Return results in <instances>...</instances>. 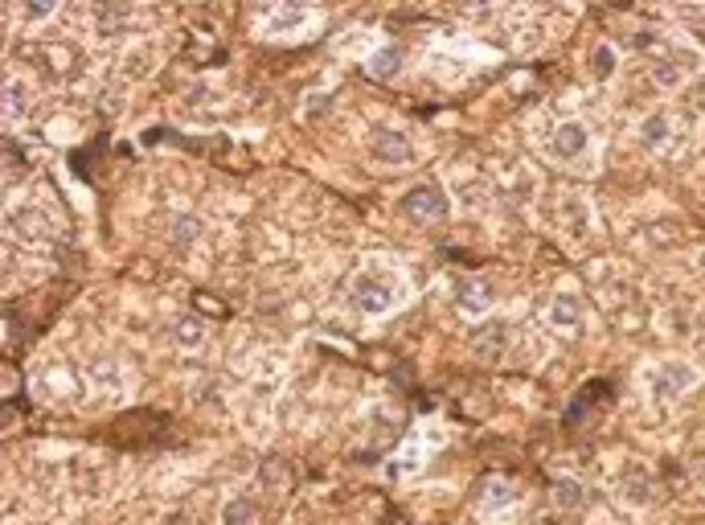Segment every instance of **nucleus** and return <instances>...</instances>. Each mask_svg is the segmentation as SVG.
Wrapping results in <instances>:
<instances>
[{
  "mask_svg": "<svg viewBox=\"0 0 705 525\" xmlns=\"http://www.w3.org/2000/svg\"><path fill=\"white\" fill-rule=\"evenodd\" d=\"M300 21H304V12H300V8H279V12H275V25H271V33H287V29H291V25H300Z\"/></svg>",
  "mask_w": 705,
  "mask_h": 525,
  "instance_id": "14",
  "label": "nucleus"
},
{
  "mask_svg": "<svg viewBox=\"0 0 705 525\" xmlns=\"http://www.w3.org/2000/svg\"><path fill=\"white\" fill-rule=\"evenodd\" d=\"M500 345H504V324H484L480 337H476V353L488 357V361H496V357H500Z\"/></svg>",
  "mask_w": 705,
  "mask_h": 525,
  "instance_id": "9",
  "label": "nucleus"
},
{
  "mask_svg": "<svg viewBox=\"0 0 705 525\" xmlns=\"http://www.w3.org/2000/svg\"><path fill=\"white\" fill-rule=\"evenodd\" d=\"M173 238H176V242H185V247H189V242H197V238H201V222H197V218H176Z\"/></svg>",
  "mask_w": 705,
  "mask_h": 525,
  "instance_id": "13",
  "label": "nucleus"
},
{
  "mask_svg": "<svg viewBox=\"0 0 705 525\" xmlns=\"http://www.w3.org/2000/svg\"><path fill=\"white\" fill-rule=\"evenodd\" d=\"M693 382H697L693 369H685V365H664L661 374H656V394L672 398V394H681L685 386H693Z\"/></svg>",
  "mask_w": 705,
  "mask_h": 525,
  "instance_id": "6",
  "label": "nucleus"
},
{
  "mask_svg": "<svg viewBox=\"0 0 705 525\" xmlns=\"http://www.w3.org/2000/svg\"><path fill=\"white\" fill-rule=\"evenodd\" d=\"M702 476H705V468H702Z\"/></svg>",
  "mask_w": 705,
  "mask_h": 525,
  "instance_id": "17",
  "label": "nucleus"
},
{
  "mask_svg": "<svg viewBox=\"0 0 705 525\" xmlns=\"http://www.w3.org/2000/svg\"><path fill=\"white\" fill-rule=\"evenodd\" d=\"M582 148H586V128H582V124H562V128L554 131V152H558L562 160H574Z\"/></svg>",
  "mask_w": 705,
  "mask_h": 525,
  "instance_id": "5",
  "label": "nucleus"
},
{
  "mask_svg": "<svg viewBox=\"0 0 705 525\" xmlns=\"http://www.w3.org/2000/svg\"><path fill=\"white\" fill-rule=\"evenodd\" d=\"M611 70H615V49H611V45H599V49H595V74L603 78V74H611Z\"/></svg>",
  "mask_w": 705,
  "mask_h": 525,
  "instance_id": "15",
  "label": "nucleus"
},
{
  "mask_svg": "<svg viewBox=\"0 0 705 525\" xmlns=\"http://www.w3.org/2000/svg\"><path fill=\"white\" fill-rule=\"evenodd\" d=\"M664 135H668V119H664V115H648V119L640 124V140H644V144H664Z\"/></svg>",
  "mask_w": 705,
  "mask_h": 525,
  "instance_id": "11",
  "label": "nucleus"
},
{
  "mask_svg": "<svg viewBox=\"0 0 705 525\" xmlns=\"http://www.w3.org/2000/svg\"><path fill=\"white\" fill-rule=\"evenodd\" d=\"M369 152H373V160L377 165H410V156H414V148H410V140L402 135V131H390V128H377L373 131V140H369Z\"/></svg>",
  "mask_w": 705,
  "mask_h": 525,
  "instance_id": "3",
  "label": "nucleus"
},
{
  "mask_svg": "<svg viewBox=\"0 0 705 525\" xmlns=\"http://www.w3.org/2000/svg\"><path fill=\"white\" fill-rule=\"evenodd\" d=\"M255 517H259V509L246 497H230L221 509V525H255Z\"/></svg>",
  "mask_w": 705,
  "mask_h": 525,
  "instance_id": "8",
  "label": "nucleus"
},
{
  "mask_svg": "<svg viewBox=\"0 0 705 525\" xmlns=\"http://www.w3.org/2000/svg\"><path fill=\"white\" fill-rule=\"evenodd\" d=\"M488 304H492V288L484 279H459V308L468 316H480Z\"/></svg>",
  "mask_w": 705,
  "mask_h": 525,
  "instance_id": "4",
  "label": "nucleus"
},
{
  "mask_svg": "<svg viewBox=\"0 0 705 525\" xmlns=\"http://www.w3.org/2000/svg\"><path fill=\"white\" fill-rule=\"evenodd\" d=\"M398 62H402V49L390 45V49H382V53H373V58H369V74H373V78H394Z\"/></svg>",
  "mask_w": 705,
  "mask_h": 525,
  "instance_id": "10",
  "label": "nucleus"
},
{
  "mask_svg": "<svg viewBox=\"0 0 705 525\" xmlns=\"http://www.w3.org/2000/svg\"><path fill=\"white\" fill-rule=\"evenodd\" d=\"M550 316H554V324H558V328H578V324H582V308H578L574 296H554Z\"/></svg>",
  "mask_w": 705,
  "mask_h": 525,
  "instance_id": "7",
  "label": "nucleus"
},
{
  "mask_svg": "<svg viewBox=\"0 0 705 525\" xmlns=\"http://www.w3.org/2000/svg\"><path fill=\"white\" fill-rule=\"evenodd\" d=\"M349 300L365 316H382L398 304V279L390 271H361L349 283Z\"/></svg>",
  "mask_w": 705,
  "mask_h": 525,
  "instance_id": "1",
  "label": "nucleus"
},
{
  "mask_svg": "<svg viewBox=\"0 0 705 525\" xmlns=\"http://www.w3.org/2000/svg\"><path fill=\"white\" fill-rule=\"evenodd\" d=\"M176 341L193 349V345H201V341H205V328H201L197 320H180V324H176Z\"/></svg>",
  "mask_w": 705,
  "mask_h": 525,
  "instance_id": "12",
  "label": "nucleus"
},
{
  "mask_svg": "<svg viewBox=\"0 0 705 525\" xmlns=\"http://www.w3.org/2000/svg\"><path fill=\"white\" fill-rule=\"evenodd\" d=\"M406 214L414 222H439V218H447V193H443L439 185H414L410 193H406Z\"/></svg>",
  "mask_w": 705,
  "mask_h": 525,
  "instance_id": "2",
  "label": "nucleus"
},
{
  "mask_svg": "<svg viewBox=\"0 0 705 525\" xmlns=\"http://www.w3.org/2000/svg\"><path fill=\"white\" fill-rule=\"evenodd\" d=\"M558 505H582V488L578 484H558Z\"/></svg>",
  "mask_w": 705,
  "mask_h": 525,
  "instance_id": "16",
  "label": "nucleus"
}]
</instances>
